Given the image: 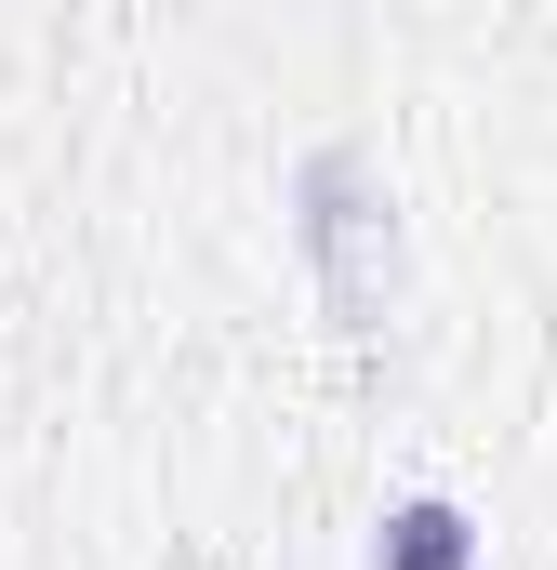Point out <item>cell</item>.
<instances>
[{
	"instance_id": "obj_1",
	"label": "cell",
	"mask_w": 557,
	"mask_h": 570,
	"mask_svg": "<svg viewBox=\"0 0 557 570\" xmlns=\"http://www.w3.org/2000/svg\"><path fill=\"white\" fill-rule=\"evenodd\" d=\"M305 239H319V266H332V305L345 318H385V199H372V173L332 146L319 173H305Z\"/></svg>"
},
{
	"instance_id": "obj_2",
	"label": "cell",
	"mask_w": 557,
	"mask_h": 570,
	"mask_svg": "<svg viewBox=\"0 0 557 570\" xmlns=\"http://www.w3.org/2000/svg\"><path fill=\"white\" fill-rule=\"evenodd\" d=\"M372 570H478V518L438 504V491H412V504L372 531Z\"/></svg>"
}]
</instances>
